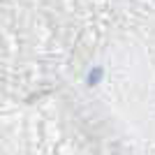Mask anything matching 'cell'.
Returning <instances> with one entry per match:
<instances>
[]
</instances>
